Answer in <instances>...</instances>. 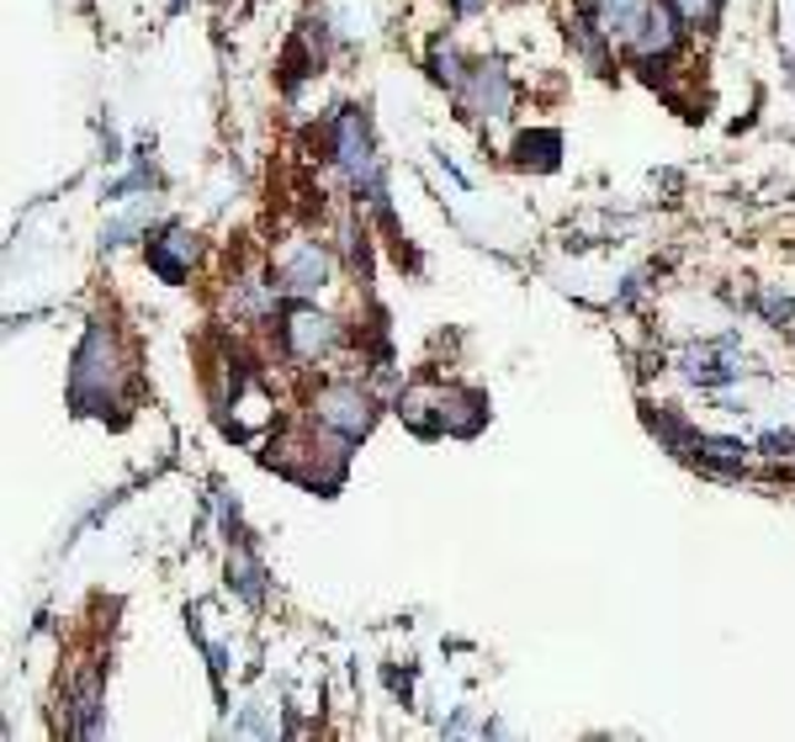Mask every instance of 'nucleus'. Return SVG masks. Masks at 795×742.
Here are the masks:
<instances>
[{
  "instance_id": "nucleus-5",
  "label": "nucleus",
  "mask_w": 795,
  "mask_h": 742,
  "mask_svg": "<svg viewBox=\"0 0 795 742\" xmlns=\"http://www.w3.org/2000/svg\"><path fill=\"white\" fill-rule=\"evenodd\" d=\"M197 234L192 228H180V223H170L159 240H149V271H155L159 282L180 286L186 282V271H192V261H197Z\"/></svg>"
},
{
  "instance_id": "nucleus-4",
  "label": "nucleus",
  "mask_w": 795,
  "mask_h": 742,
  "mask_svg": "<svg viewBox=\"0 0 795 742\" xmlns=\"http://www.w3.org/2000/svg\"><path fill=\"white\" fill-rule=\"evenodd\" d=\"M334 340H340L334 319L313 313V307H292L282 319V345H287L292 361H318L324 350H334Z\"/></svg>"
},
{
  "instance_id": "nucleus-15",
  "label": "nucleus",
  "mask_w": 795,
  "mask_h": 742,
  "mask_svg": "<svg viewBox=\"0 0 795 742\" xmlns=\"http://www.w3.org/2000/svg\"><path fill=\"white\" fill-rule=\"evenodd\" d=\"M430 75H435V80H441V86H462L467 80V69H462V59H457V48L451 43H435L430 48Z\"/></svg>"
},
{
  "instance_id": "nucleus-13",
  "label": "nucleus",
  "mask_w": 795,
  "mask_h": 742,
  "mask_svg": "<svg viewBox=\"0 0 795 742\" xmlns=\"http://www.w3.org/2000/svg\"><path fill=\"white\" fill-rule=\"evenodd\" d=\"M647 424H652V436L668 451H689V440H695V430H685V419L674 414V409H647Z\"/></svg>"
},
{
  "instance_id": "nucleus-18",
  "label": "nucleus",
  "mask_w": 795,
  "mask_h": 742,
  "mask_svg": "<svg viewBox=\"0 0 795 742\" xmlns=\"http://www.w3.org/2000/svg\"><path fill=\"white\" fill-rule=\"evenodd\" d=\"M149 186H155V170H149V165H138V170H132L128 180L107 186V202H122V197H132V192H149Z\"/></svg>"
},
{
  "instance_id": "nucleus-19",
  "label": "nucleus",
  "mask_w": 795,
  "mask_h": 742,
  "mask_svg": "<svg viewBox=\"0 0 795 742\" xmlns=\"http://www.w3.org/2000/svg\"><path fill=\"white\" fill-rule=\"evenodd\" d=\"M668 6H674L685 22H706V27L716 22V0H668Z\"/></svg>"
},
{
  "instance_id": "nucleus-14",
  "label": "nucleus",
  "mask_w": 795,
  "mask_h": 742,
  "mask_svg": "<svg viewBox=\"0 0 795 742\" xmlns=\"http://www.w3.org/2000/svg\"><path fill=\"white\" fill-rule=\"evenodd\" d=\"M599 32H605V27H595V17H589V11H578V17H573V43H578V53H583V59H589V65L605 75V65H610V59H605V43H599Z\"/></svg>"
},
{
  "instance_id": "nucleus-16",
  "label": "nucleus",
  "mask_w": 795,
  "mask_h": 742,
  "mask_svg": "<svg viewBox=\"0 0 795 742\" xmlns=\"http://www.w3.org/2000/svg\"><path fill=\"white\" fill-rule=\"evenodd\" d=\"M149 218H155V207H138V213H128V218H117L101 228V250H117V244H128L138 228H149Z\"/></svg>"
},
{
  "instance_id": "nucleus-12",
  "label": "nucleus",
  "mask_w": 795,
  "mask_h": 742,
  "mask_svg": "<svg viewBox=\"0 0 795 742\" xmlns=\"http://www.w3.org/2000/svg\"><path fill=\"white\" fill-rule=\"evenodd\" d=\"M589 11L599 17V27H605L610 38H631L637 22L647 17V0H589Z\"/></svg>"
},
{
  "instance_id": "nucleus-6",
  "label": "nucleus",
  "mask_w": 795,
  "mask_h": 742,
  "mask_svg": "<svg viewBox=\"0 0 795 742\" xmlns=\"http://www.w3.org/2000/svg\"><path fill=\"white\" fill-rule=\"evenodd\" d=\"M330 282V255L318 250V244H303V250H292L287 261H282V271H276V292H292V297H308V292H318V286Z\"/></svg>"
},
{
  "instance_id": "nucleus-20",
  "label": "nucleus",
  "mask_w": 795,
  "mask_h": 742,
  "mask_svg": "<svg viewBox=\"0 0 795 742\" xmlns=\"http://www.w3.org/2000/svg\"><path fill=\"white\" fill-rule=\"evenodd\" d=\"M758 451H764V457H791V451H795V436H791V430H769V436L758 440Z\"/></svg>"
},
{
  "instance_id": "nucleus-3",
  "label": "nucleus",
  "mask_w": 795,
  "mask_h": 742,
  "mask_svg": "<svg viewBox=\"0 0 795 742\" xmlns=\"http://www.w3.org/2000/svg\"><path fill=\"white\" fill-rule=\"evenodd\" d=\"M462 96V107L472 117H504L509 101H514V90H509V75L499 59H478V65H467V80L457 86Z\"/></svg>"
},
{
  "instance_id": "nucleus-1",
  "label": "nucleus",
  "mask_w": 795,
  "mask_h": 742,
  "mask_svg": "<svg viewBox=\"0 0 795 742\" xmlns=\"http://www.w3.org/2000/svg\"><path fill=\"white\" fill-rule=\"evenodd\" d=\"M122 382V367H117V334H111L107 319H90L86 340L75 350V371H69V409L86 414H107L111 393Z\"/></svg>"
},
{
  "instance_id": "nucleus-21",
  "label": "nucleus",
  "mask_w": 795,
  "mask_h": 742,
  "mask_svg": "<svg viewBox=\"0 0 795 742\" xmlns=\"http://www.w3.org/2000/svg\"><path fill=\"white\" fill-rule=\"evenodd\" d=\"M483 6H488V0H451V11H457V17H478Z\"/></svg>"
},
{
  "instance_id": "nucleus-11",
  "label": "nucleus",
  "mask_w": 795,
  "mask_h": 742,
  "mask_svg": "<svg viewBox=\"0 0 795 742\" xmlns=\"http://www.w3.org/2000/svg\"><path fill=\"white\" fill-rule=\"evenodd\" d=\"M557 154H562V133H552V128L520 133V144H514V159H520L526 170H557Z\"/></svg>"
},
{
  "instance_id": "nucleus-2",
  "label": "nucleus",
  "mask_w": 795,
  "mask_h": 742,
  "mask_svg": "<svg viewBox=\"0 0 795 742\" xmlns=\"http://www.w3.org/2000/svg\"><path fill=\"white\" fill-rule=\"evenodd\" d=\"M313 419H318L324 430H334V436L361 440L372 430L376 403H372V393H361L351 382H334V388H324V393L313 398Z\"/></svg>"
},
{
  "instance_id": "nucleus-10",
  "label": "nucleus",
  "mask_w": 795,
  "mask_h": 742,
  "mask_svg": "<svg viewBox=\"0 0 795 742\" xmlns=\"http://www.w3.org/2000/svg\"><path fill=\"white\" fill-rule=\"evenodd\" d=\"M689 451L706 461V467L727 472V478H743V461H748L743 440H722V436H695V440H689Z\"/></svg>"
},
{
  "instance_id": "nucleus-9",
  "label": "nucleus",
  "mask_w": 795,
  "mask_h": 742,
  "mask_svg": "<svg viewBox=\"0 0 795 742\" xmlns=\"http://www.w3.org/2000/svg\"><path fill=\"white\" fill-rule=\"evenodd\" d=\"M441 419H445V430H451V436H478V430H483V419H488L483 393L445 388V393H441Z\"/></svg>"
},
{
  "instance_id": "nucleus-17",
  "label": "nucleus",
  "mask_w": 795,
  "mask_h": 742,
  "mask_svg": "<svg viewBox=\"0 0 795 742\" xmlns=\"http://www.w3.org/2000/svg\"><path fill=\"white\" fill-rule=\"evenodd\" d=\"M758 307H764V319H769L774 329L795 324V297H785V292H758Z\"/></svg>"
},
{
  "instance_id": "nucleus-7",
  "label": "nucleus",
  "mask_w": 795,
  "mask_h": 742,
  "mask_svg": "<svg viewBox=\"0 0 795 742\" xmlns=\"http://www.w3.org/2000/svg\"><path fill=\"white\" fill-rule=\"evenodd\" d=\"M679 22H685V17H679L668 0H658V6H647V17L637 22V32H631L626 43H631V53H637V59H647V53H658V59H662L668 48L679 43Z\"/></svg>"
},
{
  "instance_id": "nucleus-8",
  "label": "nucleus",
  "mask_w": 795,
  "mask_h": 742,
  "mask_svg": "<svg viewBox=\"0 0 795 742\" xmlns=\"http://www.w3.org/2000/svg\"><path fill=\"white\" fill-rule=\"evenodd\" d=\"M228 589L239 594L244 605H265V568L249 551V541H234V551H228Z\"/></svg>"
},
{
  "instance_id": "nucleus-22",
  "label": "nucleus",
  "mask_w": 795,
  "mask_h": 742,
  "mask_svg": "<svg viewBox=\"0 0 795 742\" xmlns=\"http://www.w3.org/2000/svg\"><path fill=\"white\" fill-rule=\"evenodd\" d=\"M467 726H472V711H457V716L445 721V732H467Z\"/></svg>"
}]
</instances>
